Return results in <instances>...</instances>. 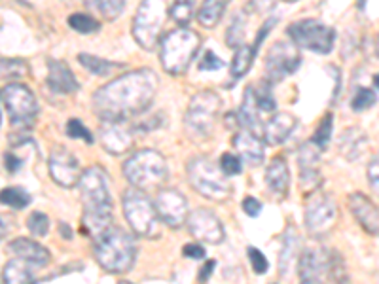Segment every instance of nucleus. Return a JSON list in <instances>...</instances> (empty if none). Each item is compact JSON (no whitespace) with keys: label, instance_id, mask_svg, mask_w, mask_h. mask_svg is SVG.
<instances>
[{"label":"nucleus","instance_id":"39448f33","mask_svg":"<svg viewBox=\"0 0 379 284\" xmlns=\"http://www.w3.org/2000/svg\"><path fill=\"white\" fill-rule=\"evenodd\" d=\"M124 176L137 190L163 186L167 181V163L156 150H140L124 163Z\"/></svg>","mask_w":379,"mask_h":284},{"label":"nucleus","instance_id":"aec40b11","mask_svg":"<svg viewBox=\"0 0 379 284\" xmlns=\"http://www.w3.org/2000/svg\"><path fill=\"white\" fill-rule=\"evenodd\" d=\"M99 139L104 150L114 156H122L133 146V135L124 122H104Z\"/></svg>","mask_w":379,"mask_h":284},{"label":"nucleus","instance_id":"ea45409f","mask_svg":"<svg viewBox=\"0 0 379 284\" xmlns=\"http://www.w3.org/2000/svg\"><path fill=\"white\" fill-rule=\"evenodd\" d=\"M29 231L35 237H46L49 231V218L44 212H33L27 220Z\"/></svg>","mask_w":379,"mask_h":284},{"label":"nucleus","instance_id":"f3484780","mask_svg":"<svg viewBox=\"0 0 379 284\" xmlns=\"http://www.w3.org/2000/svg\"><path fill=\"white\" fill-rule=\"evenodd\" d=\"M80 163L67 148H54L49 153V176L63 187H72L80 178Z\"/></svg>","mask_w":379,"mask_h":284},{"label":"nucleus","instance_id":"2f4dec72","mask_svg":"<svg viewBox=\"0 0 379 284\" xmlns=\"http://www.w3.org/2000/svg\"><path fill=\"white\" fill-rule=\"evenodd\" d=\"M0 203L10 208L19 210V208L29 207V203H31V195H29V192H25V190L19 186L4 187V190L0 192Z\"/></svg>","mask_w":379,"mask_h":284},{"label":"nucleus","instance_id":"dca6fc26","mask_svg":"<svg viewBox=\"0 0 379 284\" xmlns=\"http://www.w3.org/2000/svg\"><path fill=\"white\" fill-rule=\"evenodd\" d=\"M188 229L195 239L203 243L218 244L224 241V226L220 218L209 208H195L186 218Z\"/></svg>","mask_w":379,"mask_h":284},{"label":"nucleus","instance_id":"72a5a7b5","mask_svg":"<svg viewBox=\"0 0 379 284\" xmlns=\"http://www.w3.org/2000/svg\"><path fill=\"white\" fill-rule=\"evenodd\" d=\"M88 4L99 10V14L103 15L106 21L118 19L125 8V0H86Z\"/></svg>","mask_w":379,"mask_h":284},{"label":"nucleus","instance_id":"7ed1b4c3","mask_svg":"<svg viewBox=\"0 0 379 284\" xmlns=\"http://www.w3.org/2000/svg\"><path fill=\"white\" fill-rule=\"evenodd\" d=\"M137 258V243L125 229L111 226L95 239V260L108 273H127Z\"/></svg>","mask_w":379,"mask_h":284},{"label":"nucleus","instance_id":"0eeeda50","mask_svg":"<svg viewBox=\"0 0 379 284\" xmlns=\"http://www.w3.org/2000/svg\"><path fill=\"white\" fill-rule=\"evenodd\" d=\"M300 277L305 281H321L323 277H330L338 284H345L347 273H345L344 258L336 250H328L324 247H313L303 250L300 258Z\"/></svg>","mask_w":379,"mask_h":284},{"label":"nucleus","instance_id":"c85d7f7f","mask_svg":"<svg viewBox=\"0 0 379 284\" xmlns=\"http://www.w3.org/2000/svg\"><path fill=\"white\" fill-rule=\"evenodd\" d=\"M78 62H80L86 70H90L91 74H95V76H108L114 70L124 67L122 62L106 61L103 57L91 56V53H80V56H78Z\"/></svg>","mask_w":379,"mask_h":284},{"label":"nucleus","instance_id":"603ef678","mask_svg":"<svg viewBox=\"0 0 379 284\" xmlns=\"http://www.w3.org/2000/svg\"><path fill=\"white\" fill-rule=\"evenodd\" d=\"M59 229H61V237L63 239H72V231H70V228H67V224H61L59 226Z\"/></svg>","mask_w":379,"mask_h":284},{"label":"nucleus","instance_id":"c03bdc74","mask_svg":"<svg viewBox=\"0 0 379 284\" xmlns=\"http://www.w3.org/2000/svg\"><path fill=\"white\" fill-rule=\"evenodd\" d=\"M224 67V61H222L220 57L214 56V51H211V49H207L205 51V56H203V59H201V65L200 69L201 70H218Z\"/></svg>","mask_w":379,"mask_h":284},{"label":"nucleus","instance_id":"4be33fe9","mask_svg":"<svg viewBox=\"0 0 379 284\" xmlns=\"http://www.w3.org/2000/svg\"><path fill=\"white\" fill-rule=\"evenodd\" d=\"M48 87L54 93L59 95H70L80 87V83L76 80L74 72L59 59H48Z\"/></svg>","mask_w":379,"mask_h":284},{"label":"nucleus","instance_id":"8fccbe9b","mask_svg":"<svg viewBox=\"0 0 379 284\" xmlns=\"http://www.w3.org/2000/svg\"><path fill=\"white\" fill-rule=\"evenodd\" d=\"M214 265H216V262H214V260H209L207 264L201 267L200 275H197V283H200V284H207L209 283V278H211V273L214 271Z\"/></svg>","mask_w":379,"mask_h":284},{"label":"nucleus","instance_id":"de8ad7c7","mask_svg":"<svg viewBox=\"0 0 379 284\" xmlns=\"http://www.w3.org/2000/svg\"><path fill=\"white\" fill-rule=\"evenodd\" d=\"M182 254L186 258H193V260H201V258L207 256L205 249L200 247V244H186V247L182 249Z\"/></svg>","mask_w":379,"mask_h":284},{"label":"nucleus","instance_id":"5701e85b","mask_svg":"<svg viewBox=\"0 0 379 284\" xmlns=\"http://www.w3.org/2000/svg\"><path fill=\"white\" fill-rule=\"evenodd\" d=\"M298 119L290 112H277L264 124V139L268 144H281L294 131Z\"/></svg>","mask_w":379,"mask_h":284},{"label":"nucleus","instance_id":"cd10ccee","mask_svg":"<svg viewBox=\"0 0 379 284\" xmlns=\"http://www.w3.org/2000/svg\"><path fill=\"white\" fill-rule=\"evenodd\" d=\"M227 4H229V0H203L200 12H197V21L201 23V27H216L224 12H226Z\"/></svg>","mask_w":379,"mask_h":284},{"label":"nucleus","instance_id":"1a4fd4ad","mask_svg":"<svg viewBox=\"0 0 379 284\" xmlns=\"http://www.w3.org/2000/svg\"><path fill=\"white\" fill-rule=\"evenodd\" d=\"M167 14L166 0H143L133 19V38L146 51L159 44V33L163 28Z\"/></svg>","mask_w":379,"mask_h":284},{"label":"nucleus","instance_id":"f03ea898","mask_svg":"<svg viewBox=\"0 0 379 284\" xmlns=\"http://www.w3.org/2000/svg\"><path fill=\"white\" fill-rule=\"evenodd\" d=\"M78 186H80L83 203L82 229L86 231V235L97 239L111 228L112 216H114L108 184H106L103 169H99V167L86 169L78 178Z\"/></svg>","mask_w":379,"mask_h":284},{"label":"nucleus","instance_id":"37998d69","mask_svg":"<svg viewBox=\"0 0 379 284\" xmlns=\"http://www.w3.org/2000/svg\"><path fill=\"white\" fill-rule=\"evenodd\" d=\"M241 160L235 153H224L220 158V169L226 176L241 174Z\"/></svg>","mask_w":379,"mask_h":284},{"label":"nucleus","instance_id":"4c0bfd02","mask_svg":"<svg viewBox=\"0 0 379 284\" xmlns=\"http://www.w3.org/2000/svg\"><path fill=\"white\" fill-rule=\"evenodd\" d=\"M332 124H334V118H332V114H326L323 119H321V124H318L317 131L313 133V137H311L309 142L317 146L318 150H324L328 142H330L332 137Z\"/></svg>","mask_w":379,"mask_h":284},{"label":"nucleus","instance_id":"2eb2a0df","mask_svg":"<svg viewBox=\"0 0 379 284\" xmlns=\"http://www.w3.org/2000/svg\"><path fill=\"white\" fill-rule=\"evenodd\" d=\"M154 208H156V215H158L159 220L166 222L169 228H180L186 222L188 201L179 190H172V187L159 190Z\"/></svg>","mask_w":379,"mask_h":284},{"label":"nucleus","instance_id":"4468645a","mask_svg":"<svg viewBox=\"0 0 379 284\" xmlns=\"http://www.w3.org/2000/svg\"><path fill=\"white\" fill-rule=\"evenodd\" d=\"M302 56L292 42H275L266 56V78L269 83L281 82L283 78L296 72Z\"/></svg>","mask_w":379,"mask_h":284},{"label":"nucleus","instance_id":"3c124183","mask_svg":"<svg viewBox=\"0 0 379 284\" xmlns=\"http://www.w3.org/2000/svg\"><path fill=\"white\" fill-rule=\"evenodd\" d=\"M14 228V222L10 220V216L0 215V241L10 233V229Z\"/></svg>","mask_w":379,"mask_h":284},{"label":"nucleus","instance_id":"a19ab883","mask_svg":"<svg viewBox=\"0 0 379 284\" xmlns=\"http://www.w3.org/2000/svg\"><path fill=\"white\" fill-rule=\"evenodd\" d=\"M67 135H69L70 139H82L88 144H93V135L88 131V127L80 119H69V124H67Z\"/></svg>","mask_w":379,"mask_h":284},{"label":"nucleus","instance_id":"473e14b6","mask_svg":"<svg viewBox=\"0 0 379 284\" xmlns=\"http://www.w3.org/2000/svg\"><path fill=\"white\" fill-rule=\"evenodd\" d=\"M29 74V65L23 59H0V80H19Z\"/></svg>","mask_w":379,"mask_h":284},{"label":"nucleus","instance_id":"c756f323","mask_svg":"<svg viewBox=\"0 0 379 284\" xmlns=\"http://www.w3.org/2000/svg\"><path fill=\"white\" fill-rule=\"evenodd\" d=\"M256 51H258V48H256L255 44L252 46H239L237 48L234 61H232V78L234 80H239V78L245 76L248 70H250L252 62H255Z\"/></svg>","mask_w":379,"mask_h":284},{"label":"nucleus","instance_id":"c9c22d12","mask_svg":"<svg viewBox=\"0 0 379 284\" xmlns=\"http://www.w3.org/2000/svg\"><path fill=\"white\" fill-rule=\"evenodd\" d=\"M193 12H195V2L193 0H177L171 6V17L175 23H179L182 27H186L192 21Z\"/></svg>","mask_w":379,"mask_h":284},{"label":"nucleus","instance_id":"5fc2aeb1","mask_svg":"<svg viewBox=\"0 0 379 284\" xmlns=\"http://www.w3.org/2000/svg\"><path fill=\"white\" fill-rule=\"evenodd\" d=\"M303 284H323V283H321V281H305Z\"/></svg>","mask_w":379,"mask_h":284},{"label":"nucleus","instance_id":"864d4df0","mask_svg":"<svg viewBox=\"0 0 379 284\" xmlns=\"http://www.w3.org/2000/svg\"><path fill=\"white\" fill-rule=\"evenodd\" d=\"M364 6H366V0H359V8H360V10H364Z\"/></svg>","mask_w":379,"mask_h":284},{"label":"nucleus","instance_id":"09e8293b","mask_svg":"<svg viewBox=\"0 0 379 284\" xmlns=\"http://www.w3.org/2000/svg\"><path fill=\"white\" fill-rule=\"evenodd\" d=\"M378 173H379V161L378 158H373L372 163H370V167H368V181H370V186L378 192Z\"/></svg>","mask_w":379,"mask_h":284},{"label":"nucleus","instance_id":"6e6552de","mask_svg":"<svg viewBox=\"0 0 379 284\" xmlns=\"http://www.w3.org/2000/svg\"><path fill=\"white\" fill-rule=\"evenodd\" d=\"M222 112V99L213 91H201L193 95L184 116L186 131L193 139H207Z\"/></svg>","mask_w":379,"mask_h":284},{"label":"nucleus","instance_id":"6e6d98bb","mask_svg":"<svg viewBox=\"0 0 379 284\" xmlns=\"http://www.w3.org/2000/svg\"><path fill=\"white\" fill-rule=\"evenodd\" d=\"M284 2H296V0H284Z\"/></svg>","mask_w":379,"mask_h":284},{"label":"nucleus","instance_id":"a211bd4d","mask_svg":"<svg viewBox=\"0 0 379 284\" xmlns=\"http://www.w3.org/2000/svg\"><path fill=\"white\" fill-rule=\"evenodd\" d=\"M300 181L305 190H315L321 184V150L313 142H305L298 152Z\"/></svg>","mask_w":379,"mask_h":284},{"label":"nucleus","instance_id":"58836bf2","mask_svg":"<svg viewBox=\"0 0 379 284\" xmlns=\"http://www.w3.org/2000/svg\"><path fill=\"white\" fill-rule=\"evenodd\" d=\"M376 97H378V87H373V90H370V87H362V90L357 91V95L353 97L351 108L355 112L368 110L370 106L376 104Z\"/></svg>","mask_w":379,"mask_h":284},{"label":"nucleus","instance_id":"79ce46f5","mask_svg":"<svg viewBox=\"0 0 379 284\" xmlns=\"http://www.w3.org/2000/svg\"><path fill=\"white\" fill-rule=\"evenodd\" d=\"M247 256L248 260H250V265H252V269H255L256 275H264V273H268L269 269L268 258L264 256L262 252L256 249V247H248Z\"/></svg>","mask_w":379,"mask_h":284},{"label":"nucleus","instance_id":"f704fd0d","mask_svg":"<svg viewBox=\"0 0 379 284\" xmlns=\"http://www.w3.org/2000/svg\"><path fill=\"white\" fill-rule=\"evenodd\" d=\"M245 27H247V21H245V15L237 14L234 15V19L229 23L226 33V42L229 48H239L243 46V40H245Z\"/></svg>","mask_w":379,"mask_h":284},{"label":"nucleus","instance_id":"a18cd8bd","mask_svg":"<svg viewBox=\"0 0 379 284\" xmlns=\"http://www.w3.org/2000/svg\"><path fill=\"white\" fill-rule=\"evenodd\" d=\"M243 210H245L250 218H256V216L262 212V203L258 201L256 197H245V199H243Z\"/></svg>","mask_w":379,"mask_h":284},{"label":"nucleus","instance_id":"ddd939ff","mask_svg":"<svg viewBox=\"0 0 379 284\" xmlns=\"http://www.w3.org/2000/svg\"><path fill=\"white\" fill-rule=\"evenodd\" d=\"M305 228L311 235H326L338 220V207L332 195L315 192L305 205Z\"/></svg>","mask_w":379,"mask_h":284},{"label":"nucleus","instance_id":"423d86ee","mask_svg":"<svg viewBox=\"0 0 379 284\" xmlns=\"http://www.w3.org/2000/svg\"><path fill=\"white\" fill-rule=\"evenodd\" d=\"M188 178L193 190L207 199L224 201L232 195V184L222 169L207 158H195L188 163Z\"/></svg>","mask_w":379,"mask_h":284},{"label":"nucleus","instance_id":"49530a36","mask_svg":"<svg viewBox=\"0 0 379 284\" xmlns=\"http://www.w3.org/2000/svg\"><path fill=\"white\" fill-rule=\"evenodd\" d=\"M4 163H6V169L10 174H15L23 167V160L19 156H14V153H6L4 156Z\"/></svg>","mask_w":379,"mask_h":284},{"label":"nucleus","instance_id":"f257e3e1","mask_svg":"<svg viewBox=\"0 0 379 284\" xmlns=\"http://www.w3.org/2000/svg\"><path fill=\"white\" fill-rule=\"evenodd\" d=\"M158 74L150 69L125 72L93 93V110L103 122H125L150 108L158 93Z\"/></svg>","mask_w":379,"mask_h":284},{"label":"nucleus","instance_id":"a878e982","mask_svg":"<svg viewBox=\"0 0 379 284\" xmlns=\"http://www.w3.org/2000/svg\"><path fill=\"white\" fill-rule=\"evenodd\" d=\"M298 247H300V235H298L296 228L289 226L284 231L283 237V249L279 254V271L283 275H290V271L294 269L298 258Z\"/></svg>","mask_w":379,"mask_h":284},{"label":"nucleus","instance_id":"f8f14e48","mask_svg":"<svg viewBox=\"0 0 379 284\" xmlns=\"http://www.w3.org/2000/svg\"><path fill=\"white\" fill-rule=\"evenodd\" d=\"M2 103L14 127H31L38 116V101L23 83H8L2 90Z\"/></svg>","mask_w":379,"mask_h":284},{"label":"nucleus","instance_id":"7c9ffc66","mask_svg":"<svg viewBox=\"0 0 379 284\" xmlns=\"http://www.w3.org/2000/svg\"><path fill=\"white\" fill-rule=\"evenodd\" d=\"M366 148V137L357 129H349L339 140V150L347 156V160H359V156Z\"/></svg>","mask_w":379,"mask_h":284},{"label":"nucleus","instance_id":"9b49d317","mask_svg":"<svg viewBox=\"0 0 379 284\" xmlns=\"http://www.w3.org/2000/svg\"><path fill=\"white\" fill-rule=\"evenodd\" d=\"M122 205H124L125 220H127V224L131 226V229L137 235L152 237L158 233L159 218L156 215L154 203L140 190L129 187L124 194Z\"/></svg>","mask_w":379,"mask_h":284},{"label":"nucleus","instance_id":"9d476101","mask_svg":"<svg viewBox=\"0 0 379 284\" xmlns=\"http://www.w3.org/2000/svg\"><path fill=\"white\" fill-rule=\"evenodd\" d=\"M287 33H289L292 44L296 48L311 49L321 56L330 53L334 49V44H336V31L321 23L318 19L296 21V23L289 25Z\"/></svg>","mask_w":379,"mask_h":284},{"label":"nucleus","instance_id":"20e7f679","mask_svg":"<svg viewBox=\"0 0 379 284\" xmlns=\"http://www.w3.org/2000/svg\"><path fill=\"white\" fill-rule=\"evenodd\" d=\"M201 46L200 35L192 28H177L159 42V61L167 74L180 76L188 70Z\"/></svg>","mask_w":379,"mask_h":284},{"label":"nucleus","instance_id":"b1692460","mask_svg":"<svg viewBox=\"0 0 379 284\" xmlns=\"http://www.w3.org/2000/svg\"><path fill=\"white\" fill-rule=\"evenodd\" d=\"M8 250L15 254L21 260H27L36 267H46L49 264V260H51V254L48 252L46 247H42L36 241H31V239H14L12 243L8 244Z\"/></svg>","mask_w":379,"mask_h":284},{"label":"nucleus","instance_id":"6ab92c4d","mask_svg":"<svg viewBox=\"0 0 379 284\" xmlns=\"http://www.w3.org/2000/svg\"><path fill=\"white\" fill-rule=\"evenodd\" d=\"M349 210L351 215L355 216V220L364 228L366 233L370 235H378L379 229V212L378 205L368 197V195L360 194V192H355V194L349 195Z\"/></svg>","mask_w":379,"mask_h":284},{"label":"nucleus","instance_id":"e433bc0d","mask_svg":"<svg viewBox=\"0 0 379 284\" xmlns=\"http://www.w3.org/2000/svg\"><path fill=\"white\" fill-rule=\"evenodd\" d=\"M69 25L80 35H91V33L101 31V23L88 14H72L69 17Z\"/></svg>","mask_w":379,"mask_h":284},{"label":"nucleus","instance_id":"412c9836","mask_svg":"<svg viewBox=\"0 0 379 284\" xmlns=\"http://www.w3.org/2000/svg\"><path fill=\"white\" fill-rule=\"evenodd\" d=\"M234 148L237 152V158L245 161L247 165L258 167L266 158V146L255 133L248 131V129H241L234 137Z\"/></svg>","mask_w":379,"mask_h":284},{"label":"nucleus","instance_id":"393cba45","mask_svg":"<svg viewBox=\"0 0 379 284\" xmlns=\"http://www.w3.org/2000/svg\"><path fill=\"white\" fill-rule=\"evenodd\" d=\"M266 184L268 187L273 192L275 195H287L290 186V173H289V165L287 161L277 156L271 160V163L268 165V171H266Z\"/></svg>","mask_w":379,"mask_h":284},{"label":"nucleus","instance_id":"bb28decb","mask_svg":"<svg viewBox=\"0 0 379 284\" xmlns=\"http://www.w3.org/2000/svg\"><path fill=\"white\" fill-rule=\"evenodd\" d=\"M35 267L36 265L27 260H21V258L10 260L2 273V281L4 284H31L35 277Z\"/></svg>","mask_w":379,"mask_h":284},{"label":"nucleus","instance_id":"4d7b16f0","mask_svg":"<svg viewBox=\"0 0 379 284\" xmlns=\"http://www.w3.org/2000/svg\"><path fill=\"white\" fill-rule=\"evenodd\" d=\"M120 284H131V283H125V281H122V283H120Z\"/></svg>","mask_w":379,"mask_h":284}]
</instances>
